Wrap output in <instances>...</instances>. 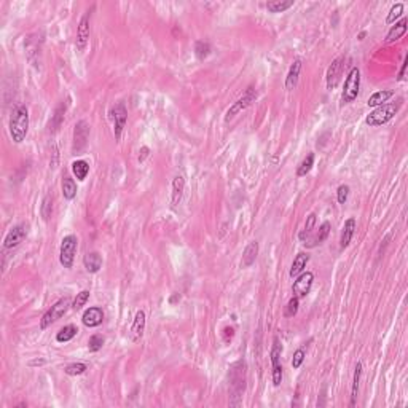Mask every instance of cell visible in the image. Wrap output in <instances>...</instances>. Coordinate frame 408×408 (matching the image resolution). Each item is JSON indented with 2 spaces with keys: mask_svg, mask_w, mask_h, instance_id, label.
Segmentation results:
<instances>
[{
  "mask_svg": "<svg viewBox=\"0 0 408 408\" xmlns=\"http://www.w3.org/2000/svg\"><path fill=\"white\" fill-rule=\"evenodd\" d=\"M81 322L85 324L86 327H90V329L99 327L101 324L104 322V311H102V308H99V306H91V308H88L85 313H83V316H81Z\"/></svg>",
  "mask_w": 408,
  "mask_h": 408,
  "instance_id": "cell-15",
  "label": "cell"
},
{
  "mask_svg": "<svg viewBox=\"0 0 408 408\" xmlns=\"http://www.w3.org/2000/svg\"><path fill=\"white\" fill-rule=\"evenodd\" d=\"M88 370V365L86 364H83V362H74V364H70L64 368L66 371V375L69 376H78V375H83L85 371Z\"/></svg>",
  "mask_w": 408,
  "mask_h": 408,
  "instance_id": "cell-34",
  "label": "cell"
},
{
  "mask_svg": "<svg viewBox=\"0 0 408 408\" xmlns=\"http://www.w3.org/2000/svg\"><path fill=\"white\" fill-rule=\"evenodd\" d=\"M64 112H66V105L64 104H61L56 109V112H54V116H53V120H51V123H50V126L53 128V131H56L59 126H61V123H63V120H64ZM50 128V129H51Z\"/></svg>",
  "mask_w": 408,
  "mask_h": 408,
  "instance_id": "cell-39",
  "label": "cell"
},
{
  "mask_svg": "<svg viewBox=\"0 0 408 408\" xmlns=\"http://www.w3.org/2000/svg\"><path fill=\"white\" fill-rule=\"evenodd\" d=\"M72 172L78 179V181H85L86 176L90 174V163L85 160H77L72 163Z\"/></svg>",
  "mask_w": 408,
  "mask_h": 408,
  "instance_id": "cell-27",
  "label": "cell"
},
{
  "mask_svg": "<svg viewBox=\"0 0 408 408\" xmlns=\"http://www.w3.org/2000/svg\"><path fill=\"white\" fill-rule=\"evenodd\" d=\"M343 61H344V57L340 56V57H337V59H335V61L329 66V69H327V75H326L327 90H333L335 86L338 85L340 74H341V69H343Z\"/></svg>",
  "mask_w": 408,
  "mask_h": 408,
  "instance_id": "cell-16",
  "label": "cell"
},
{
  "mask_svg": "<svg viewBox=\"0 0 408 408\" xmlns=\"http://www.w3.org/2000/svg\"><path fill=\"white\" fill-rule=\"evenodd\" d=\"M394 96V91L392 90H383V91H376V93H373L368 98V101H367V105L368 107H380V105H383V104H386L391 98Z\"/></svg>",
  "mask_w": 408,
  "mask_h": 408,
  "instance_id": "cell-24",
  "label": "cell"
},
{
  "mask_svg": "<svg viewBox=\"0 0 408 408\" xmlns=\"http://www.w3.org/2000/svg\"><path fill=\"white\" fill-rule=\"evenodd\" d=\"M313 166H314V153H308L305 157V160L300 163L298 169H297V176L298 177H305L311 169H313Z\"/></svg>",
  "mask_w": 408,
  "mask_h": 408,
  "instance_id": "cell-32",
  "label": "cell"
},
{
  "mask_svg": "<svg viewBox=\"0 0 408 408\" xmlns=\"http://www.w3.org/2000/svg\"><path fill=\"white\" fill-rule=\"evenodd\" d=\"M91 11H86L85 15L81 16L80 22H78V29H77V48L80 51H85V48L90 42V32H91Z\"/></svg>",
  "mask_w": 408,
  "mask_h": 408,
  "instance_id": "cell-10",
  "label": "cell"
},
{
  "mask_svg": "<svg viewBox=\"0 0 408 408\" xmlns=\"http://www.w3.org/2000/svg\"><path fill=\"white\" fill-rule=\"evenodd\" d=\"M300 70H302V61H300V59H295L294 64H292L290 69H289V74H287V78H285V90H287V91L295 90L297 83H298V77H300Z\"/></svg>",
  "mask_w": 408,
  "mask_h": 408,
  "instance_id": "cell-22",
  "label": "cell"
},
{
  "mask_svg": "<svg viewBox=\"0 0 408 408\" xmlns=\"http://www.w3.org/2000/svg\"><path fill=\"white\" fill-rule=\"evenodd\" d=\"M29 131V110L26 105H18L10 118V136L15 143H21Z\"/></svg>",
  "mask_w": 408,
  "mask_h": 408,
  "instance_id": "cell-1",
  "label": "cell"
},
{
  "mask_svg": "<svg viewBox=\"0 0 408 408\" xmlns=\"http://www.w3.org/2000/svg\"><path fill=\"white\" fill-rule=\"evenodd\" d=\"M83 265H85L88 273L96 274L102 268V257L98 254V252H88L85 258H83Z\"/></svg>",
  "mask_w": 408,
  "mask_h": 408,
  "instance_id": "cell-21",
  "label": "cell"
},
{
  "mask_svg": "<svg viewBox=\"0 0 408 408\" xmlns=\"http://www.w3.org/2000/svg\"><path fill=\"white\" fill-rule=\"evenodd\" d=\"M294 5V0H271L267 4V10L270 13H282Z\"/></svg>",
  "mask_w": 408,
  "mask_h": 408,
  "instance_id": "cell-30",
  "label": "cell"
},
{
  "mask_svg": "<svg viewBox=\"0 0 408 408\" xmlns=\"http://www.w3.org/2000/svg\"><path fill=\"white\" fill-rule=\"evenodd\" d=\"M364 37H365V32H362L361 35H359V40H364Z\"/></svg>",
  "mask_w": 408,
  "mask_h": 408,
  "instance_id": "cell-46",
  "label": "cell"
},
{
  "mask_svg": "<svg viewBox=\"0 0 408 408\" xmlns=\"http://www.w3.org/2000/svg\"><path fill=\"white\" fill-rule=\"evenodd\" d=\"M298 306H300V298L298 297H292L289 302H287V306H285V311H284V316L285 317H294L297 313H298Z\"/></svg>",
  "mask_w": 408,
  "mask_h": 408,
  "instance_id": "cell-38",
  "label": "cell"
},
{
  "mask_svg": "<svg viewBox=\"0 0 408 408\" xmlns=\"http://www.w3.org/2000/svg\"><path fill=\"white\" fill-rule=\"evenodd\" d=\"M27 231H29V226L26 223H19V225L13 226L7 233V236H5L4 247L5 249H15V247H18L24 241V239H26Z\"/></svg>",
  "mask_w": 408,
  "mask_h": 408,
  "instance_id": "cell-12",
  "label": "cell"
},
{
  "mask_svg": "<svg viewBox=\"0 0 408 408\" xmlns=\"http://www.w3.org/2000/svg\"><path fill=\"white\" fill-rule=\"evenodd\" d=\"M362 376V362H357L354 368V378H353V388H351V402L349 406H356L357 402V394H359V383H361Z\"/></svg>",
  "mask_w": 408,
  "mask_h": 408,
  "instance_id": "cell-26",
  "label": "cell"
},
{
  "mask_svg": "<svg viewBox=\"0 0 408 408\" xmlns=\"http://www.w3.org/2000/svg\"><path fill=\"white\" fill-rule=\"evenodd\" d=\"M88 300H90V290H81L80 294H77L74 303H72V308H74L75 311H78V309H81L83 306L88 303Z\"/></svg>",
  "mask_w": 408,
  "mask_h": 408,
  "instance_id": "cell-40",
  "label": "cell"
},
{
  "mask_svg": "<svg viewBox=\"0 0 408 408\" xmlns=\"http://www.w3.org/2000/svg\"><path fill=\"white\" fill-rule=\"evenodd\" d=\"M184 191H185V179L184 176L177 174L172 181V193H171V208L176 209L179 204H181L184 198Z\"/></svg>",
  "mask_w": 408,
  "mask_h": 408,
  "instance_id": "cell-18",
  "label": "cell"
},
{
  "mask_svg": "<svg viewBox=\"0 0 408 408\" xmlns=\"http://www.w3.org/2000/svg\"><path fill=\"white\" fill-rule=\"evenodd\" d=\"M308 261H309V255L305 254V252H300V254L294 258V263H292V267H290V278H297L298 274H302L308 265Z\"/></svg>",
  "mask_w": 408,
  "mask_h": 408,
  "instance_id": "cell-23",
  "label": "cell"
},
{
  "mask_svg": "<svg viewBox=\"0 0 408 408\" xmlns=\"http://www.w3.org/2000/svg\"><path fill=\"white\" fill-rule=\"evenodd\" d=\"M109 116H110L112 125H113L115 140H120V139H122V134H123V129L126 126V122H128L126 105L123 102H118V104L112 105L110 110H109Z\"/></svg>",
  "mask_w": 408,
  "mask_h": 408,
  "instance_id": "cell-6",
  "label": "cell"
},
{
  "mask_svg": "<svg viewBox=\"0 0 408 408\" xmlns=\"http://www.w3.org/2000/svg\"><path fill=\"white\" fill-rule=\"evenodd\" d=\"M40 214H42V219L45 222H50L51 215H53V198L51 195H46L42 201V208H40Z\"/></svg>",
  "mask_w": 408,
  "mask_h": 408,
  "instance_id": "cell-33",
  "label": "cell"
},
{
  "mask_svg": "<svg viewBox=\"0 0 408 408\" xmlns=\"http://www.w3.org/2000/svg\"><path fill=\"white\" fill-rule=\"evenodd\" d=\"M88 137H90V125L85 122V120H80V122L75 125V129H74V143H72V152L80 153V152L85 150L86 143H88Z\"/></svg>",
  "mask_w": 408,
  "mask_h": 408,
  "instance_id": "cell-9",
  "label": "cell"
},
{
  "mask_svg": "<svg viewBox=\"0 0 408 408\" xmlns=\"http://www.w3.org/2000/svg\"><path fill=\"white\" fill-rule=\"evenodd\" d=\"M403 8H405V5H403L402 2H397L395 5H392V8L389 10V15H388V18H386V22H388V24H394L395 21H397V19L402 16Z\"/></svg>",
  "mask_w": 408,
  "mask_h": 408,
  "instance_id": "cell-36",
  "label": "cell"
},
{
  "mask_svg": "<svg viewBox=\"0 0 408 408\" xmlns=\"http://www.w3.org/2000/svg\"><path fill=\"white\" fill-rule=\"evenodd\" d=\"M281 344H279V340L274 338L273 341V347H271V353H270V357H271V367H273V373H271V380H273V385L278 388L281 386L282 383V365H281Z\"/></svg>",
  "mask_w": 408,
  "mask_h": 408,
  "instance_id": "cell-8",
  "label": "cell"
},
{
  "mask_svg": "<svg viewBox=\"0 0 408 408\" xmlns=\"http://www.w3.org/2000/svg\"><path fill=\"white\" fill-rule=\"evenodd\" d=\"M406 64H408V57H405V61H403V64H402L400 74H399V80H403V77H405V69H406Z\"/></svg>",
  "mask_w": 408,
  "mask_h": 408,
  "instance_id": "cell-45",
  "label": "cell"
},
{
  "mask_svg": "<svg viewBox=\"0 0 408 408\" xmlns=\"http://www.w3.org/2000/svg\"><path fill=\"white\" fill-rule=\"evenodd\" d=\"M104 343H105V340H104L102 335H99V333H94L93 337L90 338V341H88V349H90L91 353H98V351H101V349H102Z\"/></svg>",
  "mask_w": 408,
  "mask_h": 408,
  "instance_id": "cell-37",
  "label": "cell"
},
{
  "mask_svg": "<svg viewBox=\"0 0 408 408\" xmlns=\"http://www.w3.org/2000/svg\"><path fill=\"white\" fill-rule=\"evenodd\" d=\"M329 233H330V223H329V222H324V223L320 225V228H319V231L316 233V236L309 241L308 247H316L317 244H322V243L327 239Z\"/></svg>",
  "mask_w": 408,
  "mask_h": 408,
  "instance_id": "cell-31",
  "label": "cell"
},
{
  "mask_svg": "<svg viewBox=\"0 0 408 408\" xmlns=\"http://www.w3.org/2000/svg\"><path fill=\"white\" fill-rule=\"evenodd\" d=\"M78 247V238L75 235H67L61 241V249H59V261L64 268L74 267V260Z\"/></svg>",
  "mask_w": 408,
  "mask_h": 408,
  "instance_id": "cell-5",
  "label": "cell"
},
{
  "mask_svg": "<svg viewBox=\"0 0 408 408\" xmlns=\"http://www.w3.org/2000/svg\"><path fill=\"white\" fill-rule=\"evenodd\" d=\"M356 228H357V223H356V219H347L343 225V231H341V238H340V247L341 249H346L349 246L351 239L356 233Z\"/></svg>",
  "mask_w": 408,
  "mask_h": 408,
  "instance_id": "cell-20",
  "label": "cell"
},
{
  "mask_svg": "<svg viewBox=\"0 0 408 408\" xmlns=\"http://www.w3.org/2000/svg\"><path fill=\"white\" fill-rule=\"evenodd\" d=\"M305 357H306V353H305V347H298V349L294 353V359H292V367L297 370L303 365L305 362Z\"/></svg>",
  "mask_w": 408,
  "mask_h": 408,
  "instance_id": "cell-41",
  "label": "cell"
},
{
  "mask_svg": "<svg viewBox=\"0 0 408 408\" xmlns=\"http://www.w3.org/2000/svg\"><path fill=\"white\" fill-rule=\"evenodd\" d=\"M24 50H26V56L29 63L34 67H40V54H42V40L35 39V35H29L24 42Z\"/></svg>",
  "mask_w": 408,
  "mask_h": 408,
  "instance_id": "cell-13",
  "label": "cell"
},
{
  "mask_svg": "<svg viewBox=\"0 0 408 408\" xmlns=\"http://www.w3.org/2000/svg\"><path fill=\"white\" fill-rule=\"evenodd\" d=\"M347 196H349V187L347 185H340L337 190V199L340 204H344L347 201Z\"/></svg>",
  "mask_w": 408,
  "mask_h": 408,
  "instance_id": "cell-43",
  "label": "cell"
},
{
  "mask_svg": "<svg viewBox=\"0 0 408 408\" xmlns=\"http://www.w3.org/2000/svg\"><path fill=\"white\" fill-rule=\"evenodd\" d=\"M195 54H196L198 59H201V61H202V59H206L211 54V45H209V42L198 40L195 43Z\"/></svg>",
  "mask_w": 408,
  "mask_h": 408,
  "instance_id": "cell-35",
  "label": "cell"
},
{
  "mask_svg": "<svg viewBox=\"0 0 408 408\" xmlns=\"http://www.w3.org/2000/svg\"><path fill=\"white\" fill-rule=\"evenodd\" d=\"M244 381H246V371H244V365L243 368H238V362L231 367V376H230V383H231V389L236 392L235 397H241V394L244 392Z\"/></svg>",
  "mask_w": 408,
  "mask_h": 408,
  "instance_id": "cell-17",
  "label": "cell"
},
{
  "mask_svg": "<svg viewBox=\"0 0 408 408\" xmlns=\"http://www.w3.org/2000/svg\"><path fill=\"white\" fill-rule=\"evenodd\" d=\"M255 99H257V91H255V88L254 86H249L247 90H246V93L243 94V98H239L230 109H228V112H226V115H225V122L228 123V122H231V120L238 115V113H241L243 110H246L247 107H250L252 105V102H255Z\"/></svg>",
  "mask_w": 408,
  "mask_h": 408,
  "instance_id": "cell-7",
  "label": "cell"
},
{
  "mask_svg": "<svg viewBox=\"0 0 408 408\" xmlns=\"http://www.w3.org/2000/svg\"><path fill=\"white\" fill-rule=\"evenodd\" d=\"M257 255H258V243L257 241H250L244 252H243V260H241V267L243 268H249L255 263L257 260Z\"/></svg>",
  "mask_w": 408,
  "mask_h": 408,
  "instance_id": "cell-19",
  "label": "cell"
},
{
  "mask_svg": "<svg viewBox=\"0 0 408 408\" xmlns=\"http://www.w3.org/2000/svg\"><path fill=\"white\" fill-rule=\"evenodd\" d=\"M149 153H150V149L149 147H142L140 152H139V161L142 163L143 160H145L149 157Z\"/></svg>",
  "mask_w": 408,
  "mask_h": 408,
  "instance_id": "cell-44",
  "label": "cell"
},
{
  "mask_svg": "<svg viewBox=\"0 0 408 408\" xmlns=\"http://www.w3.org/2000/svg\"><path fill=\"white\" fill-rule=\"evenodd\" d=\"M316 225V215L314 214H309L308 215V220H306V225H305V230L300 233V239L302 241H305V236L311 235V231H313V228Z\"/></svg>",
  "mask_w": 408,
  "mask_h": 408,
  "instance_id": "cell-42",
  "label": "cell"
},
{
  "mask_svg": "<svg viewBox=\"0 0 408 408\" xmlns=\"http://www.w3.org/2000/svg\"><path fill=\"white\" fill-rule=\"evenodd\" d=\"M359 88H361V70L357 67H353L344 80V86L341 93V105L354 102L359 94Z\"/></svg>",
  "mask_w": 408,
  "mask_h": 408,
  "instance_id": "cell-3",
  "label": "cell"
},
{
  "mask_svg": "<svg viewBox=\"0 0 408 408\" xmlns=\"http://www.w3.org/2000/svg\"><path fill=\"white\" fill-rule=\"evenodd\" d=\"M400 107H402V101L389 102V104H383L380 107H375V110L367 115L365 123L370 128H378L381 125H386L395 116V113L400 110Z\"/></svg>",
  "mask_w": 408,
  "mask_h": 408,
  "instance_id": "cell-2",
  "label": "cell"
},
{
  "mask_svg": "<svg viewBox=\"0 0 408 408\" xmlns=\"http://www.w3.org/2000/svg\"><path fill=\"white\" fill-rule=\"evenodd\" d=\"M69 308H70V298L69 297L59 298L57 302L42 316V319H40V329L45 330L48 327H51L56 320H59V319H61L67 313Z\"/></svg>",
  "mask_w": 408,
  "mask_h": 408,
  "instance_id": "cell-4",
  "label": "cell"
},
{
  "mask_svg": "<svg viewBox=\"0 0 408 408\" xmlns=\"http://www.w3.org/2000/svg\"><path fill=\"white\" fill-rule=\"evenodd\" d=\"M145 324H147V317H145V311L139 309L136 316H134V320H133V326L129 329V340L133 343H137L143 332H145Z\"/></svg>",
  "mask_w": 408,
  "mask_h": 408,
  "instance_id": "cell-14",
  "label": "cell"
},
{
  "mask_svg": "<svg viewBox=\"0 0 408 408\" xmlns=\"http://www.w3.org/2000/svg\"><path fill=\"white\" fill-rule=\"evenodd\" d=\"M406 24H408V19H406V18H403L400 22H395V26H392L391 31L388 32L386 42H388V43H392V42H395V40L402 39L403 35L406 34V29H408Z\"/></svg>",
  "mask_w": 408,
  "mask_h": 408,
  "instance_id": "cell-25",
  "label": "cell"
},
{
  "mask_svg": "<svg viewBox=\"0 0 408 408\" xmlns=\"http://www.w3.org/2000/svg\"><path fill=\"white\" fill-rule=\"evenodd\" d=\"M77 332H78V329L75 326H72V324H69V326H64L61 330L56 333V341L57 343H67V341H70L72 338L75 337Z\"/></svg>",
  "mask_w": 408,
  "mask_h": 408,
  "instance_id": "cell-29",
  "label": "cell"
},
{
  "mask_svg": "<svg viewBox=\"0 0 408 408\" xmlns=\"http://www.w3.org/2000/svg\"><path fill=\"white\" fill-rule=\"evenodd\" d=\"M77 184H75V181L72 177H69V176H66L64 179H63V195H64V198L67 199V201H72L74 199L75 196H77Z\"/></svg>",
  "mask_w": 408,
  "mask_h": 408,
  "instance_id": "cell-28",
  "label": "cell"
},
{
  "mask_svg": "<svg viewBox=\"0 0 408 408\" xmlns=\"http://www.w3.org/2000/svg\"><path fill=\"white\" fill-rule=\"evenodd\" d=\"M314 282V274L311 271H303L302 274L297 276V279L292 285V292L295 297L303 298L311 292V287H313Z\"/></svg>",
  "mask_w": 408,
  "mask_h": 408,
  "instance_id": "cell-11",
  "label": "cell"
}]
</instances>
